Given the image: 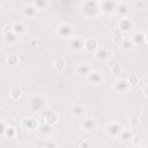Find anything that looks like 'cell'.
<instances>
[{
	"label": "cell",
	"mask_w": 148,
	"mask_h": 148,
	"mask_svg": "<svg viewBox=\"0 0 148 148\" xmlns=\"http://www.w3.org/2000/svg\"><path fill=\"white\" fill-rule=\"evenodd\" d=\"M1 36H2L3 42L8 45H15L20 40V37L12 30L10 25H5L1 29Z\"/></svg>",
	"instance_id": "cell-5"
},
{
	"label": "cell",
	"mask_w": 148,
	"mask_h": 148,
	"mask_svg": "<svg viewBox=\"0 0 148 148\" xmlns=\"http://www.w3.org/2000/svg\"><path fill=\"white\" fill-rule=\"evenodd\" d=\"M56 35L60 39L69 40L75 36V27L68 22H60L56 28Z\"/></svg>",
	"instance_id": "cell-3"
},
{
	"label": "cell",
	"mask_w": 148,
	"mask_h": 148,
	"mask_svg": "<svg viewBox=\"0 0 148 148\" xmlns=\"http://www.w3.org/2000/svg\"><path fill=\"white\" fill-rule=\"evenodd\" d=\"M134 45H141L145 43V34L143 32H135L133 34V36L131 37Z\"/></svg>",
	"instance_id": "cell-29"
},
{
	"label": "cell",
	"mask_w": 148,
	"mask_h": 148,
	"mask_svg": "<svg viewBox=\"0 0 148 148\" xmlns=\"http://www.w3.org/2000/svg\"><path fill=\"white\" fill-rule=\"evenodd\" d=\"M10 28H12V30H13L18 37L22 36L23 34H25V31H27V25H25L22 21H20V20L14 21V22L10 24Z\"/></svg>",
	"instance_id": "cell-21"
},
{
	"label": "cell",
	"mask_w": 148,
	"mask_h": 148,
	"mask_svg": "<svg viewBox=\"0 0 148 148\" xmlns=\"http://www.w3.org/2000/svg\"><path fill=\"white\" fill-rule=\"evenodd\" d=\"M36 146H38L39 148H57L58 147V145L53 140H50V139H43L39 142H37Z\"/></svg>",
	"instance_id": "cell-25"
},
{
	"label": "cell",
	"mask_w": 148,
	"mask_h": 148,
	"mask_svg": "<svg viewBox=\"0 0 148 148\" xmlns=\"http://www.w3.org/2000/svg\"><path fill=\"white\" fill-rule=\"evenodd\" d=\"M142 92H143V95H145L146 97H148V83H146V84L143 86V88H142Z\"/></svg>",
	"instance_id": "cell-36"
},
{
	"label": "cell",
	"mask_w": 148,
	"mask_h": 148,
	"mask_svg": "<svg viewBox=\"0 0 148 148\" xmlns=\"http://www.w3.org/2000/svg\"><path fill=\"white\" fill-rule=\"evenodd\" d=\"M117 2L118 1H114V0H103V1H99L101 14H104V15H113V14H116Z\"/></svg>",
	"instance_id": "cell-10"
},
{
	"label": "cell",
	"mask_w": 148,
	"mask_h": 148,
	"mask_svg": "<svg viewBox=\"0 0 148 148\" xmlns=\"http://www.w3.org/2000/svg\"><path fill=\"white\" fill-rule=\"evenodd\" d=\"M53 65H54L56 71H57V72H59V73L64 72V71H65V68H66V61H65V59H64V58H57V59L54 60Z\"/></svg>",
	"instance_id": "cell-28"
},
{
	"label": "cell",
	"mask_w": 148,
	"mask_h": 148,
	"mask_svg": "<svg viewBox=\"0 0 148 148\" xmlns=\"http://www.w3.org/2000/svg\"><path fill=\"white\" fill-rule=\"evenodd\" d=\"M145 43H147V44H148V31L145 34Z\"/></svg>",
	"instance_id": "cell-37"
},
{
	"label": "cell",
	"mask_w": 148,
	"mask_h": 148,
	"mask_svg": "<svg viewBox=\"0 0 148 148\" xmlns=\"http://www.w3.org/2000/svg\"><path fill=\"white\" fill-rule=\"evenodd\" d=\"M39 117H40V119L44 120V123H46L49 125H52V126L56 125L58 123V120H59V116L54 111H52L51 109H49V108L44 109L39 113Z\"/></svg>",
	"instance_id": "cell-12"
},
{
	"label": "cell",
	"mask_w": 148,
	"mask_h": 148,
	"mask_svg": "<svg viewBox=\"0 0 148 148\" xmlns=\"http://www.w3.org/2000/svg\"><path fill=\"white\" fill-rule=\"evenodd\" d=\"M131 148H143V147L139 146V145H133V146H131Z\"/></svg>",
	"instance_id": "cell-38"
},
{
	"label": "cell",
	"mask_w": 148,
	"mask_h": 148,
	"mask_svg": "<svg viewBox=\"0 0 148 148\" xmlns=\"http://www.w3.org/2000/svg\"><path fill=\"white\" fill-rule=\"evenodd\" d=\"M34 3H35V6H36L38 9H42L43 7H45V6L47 5V2H46V1H35Z\"/></svg>",
	"instance_id": "cell-34"
},
{
	"label": "cell",
	"mask_w": 148,
	"mask_h": 148,
	"mask_svg": "<svg viewBox=\"0 0 148 148\" xmlns=\"http://www.w3.org/2000/svg\"><path fill=\"white\" fill-rule=\"evenodd\" d=\"M79 13L81 16H83L87 20H91L101 15V9H99V1H94V0H87L82 1L79 5Z\"/></svg>",
	"instance_id": "cell-1"
},
{
	"label": "cell",
	"mask_w": 148,
	"mask_h": 148,
	"mask_svg": "<svg viewBox=\"0 0 148 148\" xmlns=\"http://www.w3.org/2000/svg\"><path fill=\"white\" fill-rule=\"evenodd\" d=\"M22 95H23V91L20 87H13L9 91V96L13 101H20L22 98Z\"/></svg>",
	"instance_id": "cell-24"
},
{
	"label": "cell",
	"mask_w": 148,
	"mask_h": 148,
	"mask_svg": "<svg viewBox=\"0 0 148 148\" xmlns=\"http://www.w3.org/2000/svg\"><path fill=\"white\" fill-rule=\"evenodd\" d=\"M99 45H98V40L95 37H89V38H84V50L90 52V53H95L98 50Z\"/></svg>",
	"instance_id": "cell-19"
},
{
	"label": "cell",
	"mask_w": 148,
	"mask_h": 148,
	"mask_svg": "<svg viewBox=\"0 0 148 148\" xmlns=\"http://www.w3.org/2000/svg\"><path fill=\"white\" fill-rule=\"evenodd\" d=\"M86 80L92 86H101L104 82V73L99 69H92L87 76Z\"/></svg>",
	"instance_id": "cell-8"
},
{
	"label": "cell",
	"mask_w": 148,
	"mask_h": 148,
	"mask_svg": "<svg viewBox=\"0 0 148 148\" xmlns=\"http://www.w3.org/2000/svg\"><path fill=\"white\" fill-rule=\"evenodd\" d=\"M127 81L131 87H135L139 83V76L136 74H130V76L127 77Z\"/></svg>",
	"instance_id": "cell-33"
},
{
	"label": "cell",
	"mask_w": 148,
	"mask_h": 148,
	"mask_svg": "<svg viewBox=\"0 0 148 148\" xmlns=\"http://www.w3.org/2000/svg\"><path fill=\"white\" fill-rule=\"evenodd\" d=\"M79 148H91V143L89 141H82L79 145Z\"/></svg>",
	"instance_id": "cell-35"
},
{
	"label": "cell",
	"mask_w": 148,
	"mask_h": 148,
	"mask_svg": "<svg viewBox=\"0 0 148 148\" xmlns=\"http://www.w3.org/2000/svg\"><path fill=\"white\" fill-rule=\"evenodd\" d=\"M117 27H118V30L121 34H130L134 29V22L130 17L119 18V22H118V25Z\"/></svg>",
	"instance_id": "cell-13"
},
{
	"label": "cell",
	"mask_w": 148,
	"mask_h": 148,
	"mask_svg": "<svg viewBox=\"0 0 148 148\" xmlns=\"http://www.w3.org/2000/svg\"><path fill=\"white\" fill-rule=\"evenodd\" d=\"M124 128L125 127H124V125L121 123H119V121H111V123L106 124V126H105V134L110 139H118Z\"/></svg>",
	"instance_id": "cell-4"
},
{
	"label": "cell",
	"mask_w": 148,
	"mask_h": 148,
	"mask_svg": "<svg viewBox=\"0 0 148 148\" xmlns=\"http://www.w3.org/2000/svg\"><path fill=\"white\" fill-rule=\"evenodd\" d=\"M140 118L138 116H131L130 119H128V124L131 126V128H136L139 125H140Z\"/></svg>",
	"instance_id": "cell-32"
},
{
	"label": "cell",
	"mask_w": 148,
	"mask_h": 148,
	"mask_svg": "<svg viewBox=\"0 0 148 148\" xmlns=\"http://www.w3.org/2000/svg\"><path fill=\"white\" fill-rule=\"evenodd\" d=\"M131 88H132V87L130 86L127 79L120 77V79L114 80L113 83H112V89H113V91L117 92V94H126V92H128V91L131 90Z\"/></svg>",
	"instance_id": "cell-9"
},
{
	"label": "cell",
	"mask_w": 148,
	"mask_h": 148,
	"mask_svg": "<svg viewBox=\"0 0 148 148\" xmlns=\"http://www.w3.org/2000/svg\"><path fill=\"white\" fill-rule=\"evenodd\" d=\"M28 104L30 110H32L34 112L40 113L44 109H46V104H47V98L46 96H44L43 94H32L29 99H28Z\"/></svg>",
	"instance_id": "cell-2"
},
{
	"label": "cell",
	"mask_w": 148,
	"mask_h": 148,
	"mask_svg": "<svg viewBox=\"0 0 148 148\" xmlns=\"http://www.w3.org/2000/svg\"><path fill=\"white\" fill-rule=\"evenodd\" d=\"M118 47L121 51H124V52H131L135 47V45H134V43H133V40H132L131 37H125V39L123 40V43Z\"/></svg>",
	"instance_id": "cell-23"
},
{
	"label": "cell",
	"mask_w": 148,
	"mask_h": 148,
	"mask_svg": "<svg viewBox=\"0 0 148 148\" xmlns=\"http://www.w3.org/2000/svg\"><path fill=\"white\" fill-rule=\"evenodd\" d=\"M92 66L89 64V62H79L76 66H75V73L80 76H87L91 71H92Z\"/></svg>",
	"instance_id": "cell-18"
},
{
	"label": "cell",
	"mask_w": 148,
	"mask_h": 148,
	"mask_svg": "<svg viewBox=\"0 0 148 148\" xmlns=\"http://www.w3.org/2000/svg\"><path fill=\"white\" fill-rule=\"evenodd\" d=\"M21 127L25 131H35V130H38L39 123L36 118L29 116V117H24L21 120Z\"/></svg>",
	"instance_id": "cell-15"
},
{
	"label": "cell",
	"mask_w": 148,
	"mask_h": 148,
	"mask_svg": "<svg viewBox=\"0 0 148 148\" xmlns=\"http://www.w3.org/2000/svg\"><path fill=\"white\" fill-rule=\"evenodd\" d=\"M18 61H20L18 57H17L16 54H14V53H9V54H7L6 58H5V62H6L7 65H9V66H16V65L18 64Z\"/></svg>",
	"instance_id": "cell-27"
},
{
	"label": "cell",
	"mask_w": 148,
	"mask_h": 148,
	"mask_svg": "<svg viewBox=\"0 0 148 148\" xmlns=\"http://www.w3.org/2000/svg\"><path fill=\"white\" fill-rule=\"evenodd\" d=\"M131 12V7L126 1H118L117 2V8H116V14L120 17H128V14Z\"/></svg>",
	"instance_id": "cell-17"
},
{
	"label": "cell",
	"mask_w": 148,
	"mask_h": 148,
	"mask_svg": "<svg viewBox=\"0 0 148 148\" xmlns=\"http://www.w3.org/2000/svg\"><path fill=\"white\" fill-rule=\"evenodd\" d=\"M94 54H95V58L101 62H108L112 58V51L106 46H102V47L99 46Z\"/></svg>",
	"instance_id": "cell-14"
},
{
	"label": "cell",
	"mask_w": 148,
	"mask_h": 148,
	"mask_svg": "<svg viewBox=\"0 0 148 148\" xmlns=\"http://www.w3.org/2000/svg\"><path fill=\"white\" fill-rule=\"evenodd\" d=\"M38 131H39V133L43 134V135H50V134L53 133V126H52V125H49V124H46V123H44V124L39 125Z\"/></svg>",
	"instance_id": "cell-26"
},
{
	"label": "cell",
	"mask_w": 148,
	"mask_h": 148,
	"mask_svg": "<svg viewBox=\"0 0 148 148\" xmlns=\"http://www.w3.org/2000/svg\"><path fill=\"white\" fill-rule=\"evenodd\" d=\"M16 135H17V130L10 124H8L7 127L3 130V132L1 133V136L5 139H14Z\"/></svg>",
	"instance_id": "cell-22"
},
{
	"label": "cell",
	"mask_w": 148,
	"mask_h": 148,
	"mask_svg": "<svg viewBox=\"0 0 148 148\" xmlns=\"http://www.w3.org/2000/svg\"><path fill=\"white\" fill-rule=\"evenodd\" d=\"M124 39H125V36H124L119 30L116 31V32L113 34V36H112V42H113V44L117 45V46H119V45L123 43Z\"/></svg>",
	"instance_id": "cell-30"
},
{
	"label": "cell",
	"mask_w": 148,
	"mask_h": 148,
	"mask_svg": "<svg viewBox=\"0 0 148 148\" xmlns=\"http://www.w3.org/2000/svg\"><path fill=\"white\" fill-rule=\"evenodd\" d=\"M39 13V9L35 6L34 2H29V3H24L22 7H21V14L24 16V17H28L30 20H34L37 17Z\"/></svg>",
	"instance_id": "cell-11"
},
{
	"label": "cell",
	"mask_w": 148,
	"mask_h": 148,
	"mask_svg": "<svg viewBox=\"0 0 148 148\" xmlns=\"http://www.w3.org/2000/svg\"><path fill=\"white\" fill-rule=\"evenodd\" d=\"M87 112V106L84 104H80V103H74L69 106V113L72 117H76V118H82L84 117Z\"/></svg>",
	"instance_id": "cell-16"
},
{
	"label": "cell",
	"mask_w": 148,
	"mask_h": 148,
	"mask_svg": "<svg viewBox=\"0 0 148 148\" xmlns=\"http://www.w3.org/2000/svg\"><path fill=\"white\" fill-rule=\"evenodd\" d=\"M110 71L114 75H120V74L124 73V67L120 64H114V65H111L110 66Z\"/></svg>",
	"instance_id": "cell-31"
},
{
	"label": "cell",
	"mask_w": 148,
	"mask_h": 148,
	"mask_svg": "<svg viewBox=\"0 0 148 148\" xmlns=\"http://www.w3.org/2000/svg\"><path fill=\"white\" fill-rule=\"evenodd\" d=\"M133 139H134V133L132 132L131 128H124L118 138V140L121 143H132Z\"/></svg>",
	"instance_id": "cell-20"
},
{
	"label": "cell",
	"mask_w": 148,
	"mask_h": 148,
	"mask_svg": "<svg viewBox=\"0 0 148 148\" xmlns=\"http://www.w3.org/2000/svg\"><path fill=\"white\" fill-rule=\"evenodd\" d=\"M98 124L97 120L94 117H89V116H84L81 118L80 120V128L84 132H92L97 128Z\"/></svg>",
	"instance_id": "cell-7"
},
{
	"label": "cell",
	"mask_w": 148,
	"mask_h": 148,
	"mask_svg": "<svg viewBox=\"0 0 148 148\" xmlns=\"http://www.w3.org/2000/svg\"><path fill=\"white\" fill-rule=\"evenodd\" d=\"M67 47L72 53H80L84 50V39L79 36H74L69 40H67Z\"/></svg>",
	"instance_id": "cell-6"
}]
</instances>
